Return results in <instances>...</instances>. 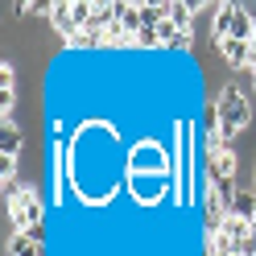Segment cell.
<instances>
[{"instance_id":"30bf717a","label":"cell","mask_w":256,"mask_h":256,"mask_svg":"<svg viewBox=\"0 0 256 256\" xmlns=\"http://www.w3.org/2000/svg\"><path fill=\"white\" fill-rule=\"evenodd\" d=\"M0 153L17 162V153H21V128L17 124H0Z\"/></svg>"},{"instance_id":"5b68a950","label":"cell","mask_w":256,"mask_h":256,"mask_svg":"<svg viewBox=\"0 0 256 256\" xmlns=\"http://www.w3.org/2000/svg\"><path fill=\"white\" fill-rule=\"evenodd\" d=\"M228 215L244 219V223H256V190L252 186H236V194L228 202Z\"/></svg>"},{"instance_id":"7a4b0ae2","label":"cell","mask_w":256,"mask_h":256,"mask_svg":"<svg viewBox=\"0 0 256 256\" xmlns=\"http://www.w3.org/2000/svg\"><path fill=\"white\" fill-rule=\"evenodd\" d=\"M215 108H219V140L232 149V140L244 132V128H248V120H252V104H248V95L240 91L236 83H228Z\"/></svg>"},{"instance_id":"5bb4252c","label":"cell","mask_w":256,"mask_h":256,"mask_svg":"<svg viewBox=\"0 0 256 256\" xmlns=\"http://www.w3.org/2000/svg\"><path fill=\"white\" fill-rule=\"evenodd\" d=\"M252 190H256V182H252Z\"/></svg>"},{"instance_id":"52a82bcc","label":"cell","mask_w":256,"mask_h":256,"mask_svg":"<svg viewBox=\"0 0 256 256\" xmlns=\"http://www.w3.org/2000/svg\"><path fill=\"white\" fill-rule=\"evenodd\" d=\"M232 25H236V4H215L211 8V38H215V46L232 38Z\"/></svg>"},{"instance_id":"8992f818","label":"cell","mask_w":256,"mask_h":256,"mask_svg":"<svg viewBox=\"0 0 256 256\" xmlns=\"http://www.w3.org/2000/svg\"><path fill=\"white\" fill-rule=\"evenodd\" d=\"M202 174H206L211 182H236V153H232L228 145H223V149L211 157V166H206Z\"/></svg>"},{"instance_id":"4fadbf2b","label":"cell","mask_w":256,"mask_h":256,"mask_svg":"<svg viewBox=\"0 0 256 256\" xmlns=\"http://www.w3.org/2000/svg\"><path fill=\"white\" fill-rule=\"evenodd\" d=\"M0 178H4V182H8V178H17V170H12V157H0Z\"/></svg>"},{"instance_id":"ba28073f","label":"cell","mask_w":256,"mask_h":256,"mask_svg":"<svg viewBox=\"0 0 256 256\" xmlns=\"http://www.w3.org/2000/svg\"><path fill=\"white\" fill-rule=\"evenodd\" d=\"M219 54H223V62H228L232 70H240V74L248 70V42L228 38V42H219Z\"/></svg>"},{"instance_id":"277c9868","label":"cell","mask_w":256,"mask_h":256,"mask_svg":"<svg viewBox=\"0 0 256 256\" xmlns=\"http://www.w3.org/2000/svg\"><path fill=\"white\" fill-rule=\"evenodd\" d=\"M50 25H54V34L66 46L78 38V21H74V4H70V0H54V4H50Z\"/></svg>"},{"instance_id":"9c48e42d","label":"cell","mask_w":256,"mask_h":256,"mask_svg":"<svg viewBox=\"0 0 256 256\" xmlns=\"http://www.w3.org/2000/svg\"><path fill=\"white\" fill-rule=\"evenodd\" d=\"M202 4H178V0H170V21L182 29V34H190V25H194V12Z\"/></svg>"},{"instance_id":"7c38bea8","label":"cell","mask_w":256,"mask_h":256,"mask_svg":"<svg viewBox=\"0 0 256 256\" xmlns=\"http://www.w3.org/2000/svg\"><path fill=\"white\" fill-rule=\"evenodd\" d=\"M25 236H29V240H34V244L42 248V244H46V223H38V228H29Z\"/></svg>"},{"instance_id":"3957f363","label":"cell","mask_w":256,"mask_h":256,"mask_svg":"<svg viewBox=\"0 0 256 256\" xmlns=\"http://www.w3.org/2000/svg\"><path fill=\"white\" fill-rule=\"evenodd\" d=\"M4 206H8V236H25L29 228L46 223V206H42V194L34 186H21Z\"/></svg>"},{"instance_id":"6da1fadb","label":"cell","mask_w":256,"mask_h":256,"mask_svg":"<svg viewBox=\"0 0 256 256\" xmlns=\"http://www.w3.org/2000/svg\"><path fill=\"white\" fill-rule=\"evenodd\" d=\"M170 174V149L157 136H140L128 145V178H157Z\"/></svg>"},{"instance_id":"8fae6325","label":"cell","mask_w":256,"mask_h":256,"mask_svg":"<svg viewBox=\"0 0 256 256\" xmlns=\"http://www.w3.org/2000/svg\"><path fill=\"white\" fill-rule=\"evenodd\" d=\"M8 256H42V248L29 236H8Z\"/></svg>"}]
</instances>
